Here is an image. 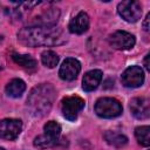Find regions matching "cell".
<instances>
[{"label": "cell", "mask_w": 150, "mask_h": 150, "mask_svg": "<svg viewBox=\"0 0 150 150\" xmlns=\"http://www.w3.org/2000/svg\"><path fill=\"white\" fill-rule=\"evenodd\" d=\"M68 28L73 34H83L84 32H87L89 28V18L87 13L80 12L74 19H71Z\"/></svg>", "instance_id": "7c38bea8"}, {"label": "cell", "mask_w": 150, "mask_h": 150, "mask_svg": "<svg viewBox=\"0 0 150 150\" xmlns=\"http://www.w3.org/2000/svg\"><path fill=\"white\" fill-rule=\"evenodd\" d=\"M18 40L29 47H49L66 42V35L63 30L55 25H34L20 29Z\"/></svg>", "instance_id": "6da1fadb"}, {"label": "cell", "mask_w": 150, "mask_h": 150, "mask_svg": "<svg viewBox=\"0 0 150 150\" xmlns=\"http://www.w3.org/2000/svg\"><path fill=\"white\" fill-rule=\"evenodd\" d=\"M102 80V71L100 69H93L84 74L82 80V88L84 91L95 90Z\"/></svg>", "instance_id": "4fadbf2b"}, {"label": "cell", "mask_w": 150, "mask_h": 150, "mask_svg": "<svg viewBox=\"0 0 150 150\" xmlns=\"http://www.w3.org/2000/svg\"><path fill=\"white\" fill-rule=\"evenodd\" d=\"M55 98V90L48 83L34 87L27 98V107L35 117H42L49 112Z\"/></svg>", "instance_id": "7a4b0ae2"}, {"label": "cell", "mask_w": 150, "mask_h": 150, "mask_svg": "<svg viewBox=\"0 0 150 150\" xmlns=\"http://www.w3.org/2000/svg\"><path fill=\"white\" fill-rule=\"evenodd\" d=\"M43 134L34 139V145L39 149H47L56 145L61 135V127L55 121H49L43 127Z\"/></svg>", "instance_id": "3957f363"}, {"label": "cell", "mask_w": 150, "mask_h": 150, "mask_svg": "<svg viewBox=\"0 0 150 150\" xmlns=\"http://www.w3.org/2000/svg\"><path fill=\"white\" fill-rule=\"evenodd\" d=\"M80 70L81 63L74 57H68L62 62L59 70V75L64 81H73L77 77Z\"/></svg>", "instance_id": "30bf717a"}, {"label": "cell", "mask_w": 150, "mask_h": 150, "mask_svg": "<svg viewBox=\"0 0 150 150\" xmlns=\"http://www.w3.org/2000/svg\"><path fill=\"white\" fill-rule=\"evenodd\" d=\"M13 60L15 63H18L19 66H21L25 69H35L38 66V62L34 57H32L30 55H26V54H13Z\"/></svg>", "instance_id": "2e32d148"}, {"label": "cell", "mask_w": 150, "mask_h": 150, "mask_svg": "<svg viewBox=\"0 0 150 150\" xmlns=\"http://www.w3.org/2000/svg\"><path fill=\"white\" fill-rule=\"evenodd\" d=\"M84 108V100L80 96H67L61 102V110L68 121H75L80 111Z\"/></svg>", "instance_id": "5b68a950"}, {"label": "cell", "mask_w": 150, "mask_h": 150, "mask_svg": "<svg viewBox=\"0 0 150 150\" xmlns=\"http://www.w3.org/2000/svg\"><path fill=\"white\" fill-rule=\"evenodd\" d=\"M26 89V83L20 79H13L6 86V94L11 97H20Z\"/></svg>", "instance_id": "5bb4252c"}, {"label": "cell", "mask_w": 150, "mask_h": 150, "mask_svg": "<svg viewBox=\"0 0 150 150\" xmlns=\"http://www.w3.org/2000/svg\"><path fill=\"white\" fill-rule=\"evenodd\" d=\"M148 60H149V54H146V55H145V59H144V67H145V69L149 71V70H150V67H149Z\"/></svg>", "instance_id": "ffe728a7"}, {"label": "cell", "mask_w": 150, "mask_h": 150, "mask_svg": "<svg viewBox=\"0 0 150 150\" xmlns=\"http://www.w3.org/2000/svg\"><path fill=\"white\" fill-rule=\"evenodd\" d=\"M149 20H150V14H148V15H146L145 21H144V23H143V28H144V30H145V32H148V30H149Z\"/></svg>", "instance_id": "d6986e66"}, {"label": "cell", "mask_w": 150, "mask_h": 150, "mask_svg": "<svg viewBox=\"0 0 150 150\" xmlns=\"http://www.w3.org/2000/svg\"><path fill=\"white\" fill-rule=\"evenodd\" d=\"M130 111L138 120H145L150 115L149 100L145 97H135L130 101Z\"/></svg>", "instance_id": "8fae6325"}, {"label": "cell", "mask_w": 150, "mask_h": 150, "mask_svg": "<svg viewBox=\"0 0 150 150\" xmlns=\"http://www.w3.org/2000/svg\"><path fill=\"white\" fill-rule=\"evenodd\" d=\"M108 41L112 48L124 50V49H130L131 47H134L135 36L124 30H116L109 35Z\"/></svg>", "instance_id": "9c48e42d"}, {"label": "cell", "mask_w": 150, "mask_h": 150, "mask_svg": "<svg viewBox=\"0 0 150 150\" xmlns=\"http://www.w3.org/2000/svg\"><path fill=\"white\" fill-rule=\"evenodd\" d=\"M95 112L102 118H114L122 114V104L116 98L102 97L95 103Z\"/></svg>", "instance_id": "277c9868"}, {"label": "cell", "mask_w": 150, "mask_h": 150, "mask_svg": "<svg viewBox=\"0 0 150 150\" xmlns=\"http://www.w3.org/2000/svg\"><path fill=\"white\" fill-rule=\"evenodd\" d=\"M103 137H104V139L107 141L108 144L114 145L116 148L124 146L128 143V138L124 135L118 134V132H115V131H105L104 135H103Z\"/></svg>", "instance_id": "9a60e30c"}, {"label": "cell", "mask_w": 150, "mask_h": 150, "mask_svg": "<svg viewBox=\"0 0 150 150\" xmlns=\"http://www.w3.org/2000/svg\"><path fill=\"white\" fill-rule=\"evenodd\" d=\"M135 136L138 143L143 146H149L150 144V128L148 125L137 127L135 129Z\"/></svg>", "instance_id": "e0dca14e"}, {"label": "cell", "mask_w": 150, "mask_h": 150, "mask_svg": "<svg viewBox=\"0 0 150 150\" xmlns=\"http://www.w3.org/2000/svg\"><path fill=\"white\" fill-rule=\"evenodd\" d=\"M22 130V123L16 118H5L0 121V138L1 139H15Z\"/></svg>", "instance_id": "ba28073f"}, {"label": "cell", "mask_w": 150, "mask_h": 150, "mask_svg": "<svg viewBox=\"0 0 150 150\" xmlns=\"http://www.w3.org/2000/svg\"><path fill=\"white\" fill-rule=\"evenodd\" d=\"M117 12L128 22H136L141 19L142 15V7L138 1L125 0L118 4Z\"/></svg>", "instance_id": "8992f818"}, {"label": "cell", "mask_w": 150, "mask_h": 150, "mask_svg": "<svg viewBox=\"0 0 150 150\" xmlns=\"http://www.w3.org/2000/svg\"><path fill=\"white\" fill-rule=\"evenodd\" d=\"M0 150H5V149H4V148H0Z\"/></svg>", "instance_id": "44dd1931"}, {"label": "cell", "mask_w": 150, "mask_h": 150, "mask_svg": "<svg viewBox=\"0 0 150 150\" xmlns=\"http://www.w3.org/2000/svg\"><path fill=\"white\" fill-rule=\"evenodd\" d=\"M122 84L128 88L141 87L144 82V71L138 66H131L127 68L121 76Z\"/></svg>", "instance_id": "52a82bcc"}, {"label": "cell", "mask_w": 150, "mask_h": 150, "mask_svg": "<svg viewBox=\"0 0 150 150\" xmlns=\"http://www.w3.org/2000/svg\"><path fill=\"white\" fill-rule=\"evenodd\" d=\"M42 63L48 68H54L59 63V55L53 50H45L41 54Z\"/></svg>", "instance_id": "ac0fdd59"}]
</instances>
